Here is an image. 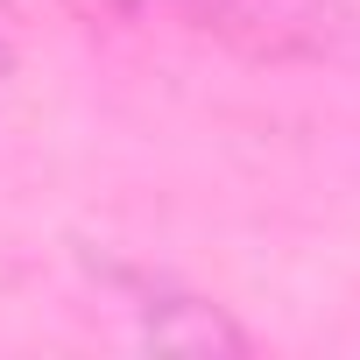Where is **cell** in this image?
Wrapping results in <instances>:
<instances>
[{
    "instance_id": "cell-1",
    "label": "cell",
    "mask_w": 360,
    "mask_h": 360,
    "mask_svg": "<svg viewBox=\"0 0 360 360\" xmlns=\"http://www.w3.org/2000/svg\"><path fill=\"white\" fill-rule=\"evenodd\" d=\"M162 15L262 64H325L360 50V0H169Z\"/></svg>"
},
{
    "instance_id": "cell-2",
    "label": "cell",
    "mask_w": 360,
    "mask_h": 360,
    "mask_svg": "<svg viewBox=\"0 0 360 360\" xmlns=\"http://www.w3.org/2000/svg\"><path fill=\"white\" fill-rule=\"evenodd\" d=\"M71 15H85V22H148V15H162L169 0H64Z\"/></svg>"
},
{
    "instance_id": "cell-3",
    "label": "cell",
    "mask_w": 360,
    "mask_h": 360,
    "mask_svg": "<svg viewBox=\"0 0 360 360\" xmlns=\"http://www.w3.org/2000/svg\"><path fill=\"white\" fill-rule=\"evenodd\" d=\"M15 71V50H8V36H0V78H8Z\"/></svg>"
}]
</instances>
